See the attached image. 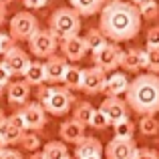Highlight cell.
Returning a JSON list of instances; mask_svg holds the SVG:
<instances>
[{
    "instance_id": "cell-1",
    "label": "cell",
    "mask_w": 159,
    "mask_h": 159,
    "mask_svg": "<svg viewBox=\"0 0 159 159\" xmlns=\"http://www.w3.org/2000/svg\"><path fill=\"white\" fill-rule=\"evenodd\" d=\"M141 14L137 4L129 0H111L109 4H103L99 28L103 34L113 43H125L139 34L141 28Z\"/></svg>"
},
{
    "instance_id": "cell-2",
    "label": "cell",
    "mask_w": 159,
    "mask_h": 159,
    "mask_svg": "<svg viewBox=\"0 0 159 159\" xmlns=\"http://www.w3.org/2000/svg\"><path fill=\"white\" fill-rule=\"evenodd\" d=\"M125 101L137 115H155L159 113V75L145 73L129 83Z\"/></svg>"
},
{
    "instance_id": "cell-3",
    "label": "cell",
    "mask_w": 159,
    "mask_h": 159,
    "mask_svg": "<svg viewBox=\"0 0 159 159\" xmlns=\"http://www.w3.org/2000/svg\"><path fill=\"white\" fill-rule=\"evenodd\" d=\"M39 103L54 117H62L70 111L75 103V95L66 87H43L39 89Z\"/></svg>"
},
{
    "instance_id": "cell-4",
    "label": "cell",
    "mask_w": 159,
    "mask_h": 159,
    "mask_svg": "<svg viewBox=\"0 0 159 159\" xmlns=\"http://www.w3.org/2000/svg\"><path fill=\"white\" fill-rule=\"evenodd\" d=\"M48 30L58 40L66 39V36H73V34H79V30H81V14L73 6L58 8V10L52 12L51 20H48Z\"/></svg>"
},
{
    "instance_id": "cell-5",
    "label": "cell",
    "mask_w": 159,
    "mask_h": 159,
    "mask_svg": "<svg viewBox=\"0 0 159 159\" xmlns=\"http://www.w3.org/2000/svg\"><path fill=\"white\" fill-rule=\"evenodd\" d=\"M28 47H30V52L39 58H48L51 54L57 52L58 48V39L52 34L51 30H36L34 34L28 39Z\"/></svg>"
},
{
    "instance_id": "cell-6",
    "label": "cell",
    "mask_w": 159,
    "mask_h": 159,
    "mask_svg": "<svg viewBox=\"0 0 159 159\" xmlns=\"http://www.w3.org/2000/svg\"><path fill=\"white\" fill-rule=\"evenodd\" d=\"M39 30V20L30 12H18L10 20V36L14 40H28Z\"/></svg>"
},
{
    "instance_id": "cell-7",
    "label": "cell",
    "mask_w": 159,
    "mask_h": 159,
    "mask_svg": "<svg viewBox=\"0 0 159 159\" xmlns=\"http://www.w3.org/2000/svg\"><path fill=\"white\" fill-rule=\"evenodd\" d=\"M121 57H123V51L117 44H109V43H105L97 51H93V62L97 66H101L105 73H111L117 66H121Z\"/></svg>"
},
{
    "instance_id": "cell-8",
    "label": "cell",
    "mask_w": 159,
    "mask_h": 159,
    "mask_svg": "<svg viewBox=\"0 0 159 159\" xmlns=\"http://www.w3.org/2000/svg\"><path fill=\"white\" fill-rule=\"evenodd\" d=\"M105 81H107V73L101 66L93 65V66H89V69H83L81 91H85L87 95H99V93H103Z\"/></svg>"
},
{
    "instance_id": "cell-9",
    "label": "cell",
    "mask_w": 159,
    "mask_h": 159,
    "mask_svg": "<svg viewBox=\"0 0 159 159\" xmlns=\"http://www.w3.org/2000/svg\"><path fill=\"white\" fill-rule=\"evenodd\" d=\"M24 117V127L26 131H40L47 125V109L40 103H26L20 109Z\"/></svg>"
},
{
    "instance_id": "cell-10",
    "label": "cell",
    "mask_w": 159,
    "mask_h": 159,
    "mask_svg": "<svg viewBox=\"0 0 159 159\" xmlns=\"http://www.w3.org/2000/svg\"><path fill=\"white\" fill-rule=\"evenodd\" d=\"M137 151V145L133 139H123V137H113L105 147L107 159H133Z\"/></svg>"
},
{
    "instance_id": "cell-11",
    "label": "cell",
    "mask_w": 159,
    "mask_h": 159,
    "mask_svg": "<svg viewBox=\"0 0 159 159\" xmlns=\"http://www.w3.org/2000/svg\"><path fill=\"white\" fill-rule=\"evenodd\" d=\"M101 109L103 113L109 117V121L113 123H117V121H123V119H129V105L127 101H123L121 97H115V95H107V99L101 103Z\"/></svg>"
},
{
    "instance_id": "cell-12",
    "label": "cell",
    "mask_w": 159,
    "mask_h": 159,
    "mask_svg": "<svg viewBox=\"0 0 159 159\" xmlns=\"http://www.w3.org/2000/svg\"><path fill=\"white\" fill-rule=\"evenodd\" d=\"M103 149L101 141L97 137H83L75 147V159H103Z\"/></svg>"
},
{
    "instance_id": "cell-13",
    "label": "cell",
    "mask_w": 159,
    "mask_h": 159,
    "mask_svg": "<svg viewBox=\"0 0 159 159\" xmlns=\"http://www.w3.org/2000/svg\"><path fill=\"white\" fill-rule=\"evenodd\" d=\"M61 51L62 54L66 57V61H81L83 57L87 54V43H85V36H79V34H73V36H66V39L61 40Z\"/></svg>"
},
{
    "instance_id": "cell-14",
    "label": "cell",
    "mask_w": 159,
    "mask_h": 159,
    "mask_svg": "<svg viewBox=\"0 0 159 159\" xmlns=\"http://www.w3.org/2000/svg\"><path fill=\"white\" fill-rule=\"evenodd\" d=\"M4 65L10 69V73L12 75H22L24 70H26V66H28V62H30V58H28V54L22 51L20 47H10L6 52H4Z\"/></svg>"
},
{
    "instance_id": "cell-15",
    "label": "cell",
    "mask_w": 159,
    "mask_h": 159,
    "mask_svg": "<svg viewBox=\"0 0 159 159\" xmlns=\"http://www.w3.org/2000/svg\"><path fill=\"white\" fill-rule=\"evenodd\" d=\"M121 66H123L127 73H139L141 69H145V66H147L145 48H129V51H123Z\"/></svg>"
},
{
    "instance_id": "cell-16",
    "label": "cell",
    "mask_w": 159,
    "mask_h": 159,
    "mask_svg": "<svg viewBox=\"0 0 159 159\" xmlns=\"http://www.w3.org/2000/svg\"><path fill=\"white\" fill-rule=\"evenodd\" d=\"M66 66H69L66 57H57V54H51V57H48V61L44 62L47 83H51V85H58V83H62V77H65Z\"/></svg>"
},
{
    "instance_id": "cell-17",
    "label": "cell",
    "mask_w": 159,
    "mask_h": 159,
    "mask_svg": "<svg viewBox=\"0 0 159 159\" xmlns=\"http://www.w3.org/2000/svg\"><path fill=\"white\" fill-rule=\"evenodd\" d=\"M58 137H61V141H65V143L77 145L79 141L85 137V125L79 123L77 119H69V121H65V123H61V127H58Z\"/></svg>"
},
{
    "instance_id": "cell-18",
    "label": "cell",
    "mask_w": 159,
    "mask_h": 159,
    "mask_svg": "<svg viewBox=\"0 0 159 159\" xmlns=\"http://www.w3.org/2000/svg\"><path fill=\"white\" fill-rule=\"evenodd\" d=\"M30 97V85L26 81H16V83H8V103L14 107H22L28 103Z\"/></svg>"
},
{
    "instance_id": "cell-19",
    "label": "cell",
    "mask_w": 159,
    "mask_h": 159,
    "mask_svg": "<svg viewBox=\"0 0 159 159\" xmlns=\"http://www.w3.org/2000/svg\"><path fill=\"white\" fill-rule=\"evenodd\" d=\"M127 89H129V79L125 77V73L111 70V75H109L107 81H105V87H103V93L121 97L123 93H127Z\"/></svg>"
},
{
    "instance_id": "cell-20",
    "label": "cell",
    "mask_w": 159,
    "mask_h": 159,
    "mask_svg": "<svg viewBox=\"0 0 159 159\" xmlns=\"http://www.w3.org/2000/svg\"><path fill=\"white\" fill-rule=\"evenodd\" d=\"M24 81L28 83L30 87H40L47 83V70H44V62H36L30 61L26 66V70L22 73Z\"/></svg>"
},
{
    "instance_id": "cell-21",
    "label": "cell",
    "mask_w": 159,
    "mask_h": 159,
    "mask_svg": "<svg viewBox=\"0 0 159 159\" xmlns=\"http://www.w3.org/2000/svg\"><path fill=\"white\" fill-rule=\"evenodd\" d=\"M22 133H24V129H20V127H16L14 123H10V121H8V117H6V121L0 125V139H2L4 145L20 143Z\"/></svg>"
},
{
    "instance_id": "cell-22",
    "label": "cell",
    "mask_w": 159,
    "mask_h": 159,
    "mask_svg": "<svg viewBox=\"0 0 159 159\" xmlns=\"http://www.w3.org/2000/svg\"><path fill=\"white\" fill-rule=\"evenodd\" d=\"M62 85L70 91H81L83 85V69H79L77 65H69L62 77Z\"/></svg>"
},
{
    "instance_id": "cell-23",
    "label": "cell",
    "mask_w": 159,
    "mask_h": 159,
    "mask_svg": "<svg viewBox=\"0 0 159 159\" xmlns=\"http://www.w3.org/2000/svg\"><path fill=\"white\" fill-rule=\"evenodd\" d=\"M105 0H70V6L81 16H93L103 8Z\"/></svg>"
},
{
    "instance_id": "cell-24",
    "label": "cell",
    "mask_w": 159,
    "mask_h": 159,
    "mask_svg": "<svg viewBox=\"0 0 159 159\" xmlns=\"http://www.w3.org/2000/svg\"><path fill=\"white\" fill-rule=\"evenodd\" d=\"M43 155L44 159H69L70 153L66 149L65 141H48L43 149Z\"/></svg>"
},
{
    "instance_id": "cell-25",
    "label": "cell",
    "mask_w": 159,
    "mask_h": 159,
    "mask_svg": "<svg viewBox=\"0 0 159 159\" xmlns=\"http://www.w3.org/2000/svg\"><path fill=\"white\" fill-rule=\"evenodd\" d=\"M139 131L145 137H153L159 133V121L155 119V115H141L139 121Z\"/></svg>"
},
{
    "instance_id": "cell-26",
    "label": "cell",
    "mask_w": 159,
    "mask_h": 159,
    "mask_svg": "<svg viewBox=\"0 0 159 159\" xmlns=\"http://www.w3.org/2000/svg\"><path fill=\"white\" fill-rule=\"evenodd\" d=\"M85 43H87V48L93 52V51L101 48L103 44L107 43V36L103 34L101 28H91V30L87 32V36H85Z\"/></svg>"
},
{
    "instance_id": "cell-27",
    "label": "cell",
    "mask_w": 159,
    "mask_h": 159,
    "mask_svg": "<svg viewBox=\"0 0 159 159\" xmlns=\"http://www.w3.org/2000/svg\"><path fill=\"white\" fill-rule=\"evenodd\" d=\"M113 131H115V137H123V139H133L135 135V123L131 119H123L113 123Z\"/></svg>"
},
{
    "instance_id": "cell-28",
    "label": "cell",
    "mask_w": 159,
    "mask_h": 159,
    "mask_svg": "<svg viewBox=\"0 0 159 159\" xmlns=\"http://www.w3.org/2000/svg\"><path fill=\"white\" fill-rule=\"evenodd\" d=\"M137 8H139L141 18H145V20H155L159 16V4L155 0H141L137 4Z\"/></svg>"
},
{
    "instance_id": "cell-29",
    "label": "cell",
    "mask_w": 159,
    "mask_h": 159,
    "mask_svg": "<svg viewBox=\"0 0 159 159\" xmlns=\"http://www.w3.org/2000/svg\"><path fill=\"white\" fill-rule=\"evenodd\" d=\"M95 113V107L91 105V103H79L77 107H75V113H73V119H77L79 123H83L87 127L91 121V117H93Z\"/></svg>"
},
{
    "instance_id": "cell-30",
    "label": "cell",
    "mask_w": 159,
    "mask_h": 159,
    "mask_svg": "<svg viewBox=\"0 0 159 159\" xmlns=\"http://www.w3.org/2000/svg\"><path fill=\"white\" fill-rule=\"evenodd\" d=\"M145 54H147V66L145 69L149 73L159 75V44L157 47H147L145 48Z\"/></svg>"
},
{
    "instance_id": "cell-31",
    "label": "cell",
    "mask_w": 159,
    "mask_h": 159,
    "mask_svg": "<svg viewBox=\"0 0 159 159\" xmlns=\"http://www.w3.org/2000/svg\"><path fill=\"white\" fill-rule=\"evenodd\" d=\"M89 125L93 129H97V131H105L109 125H111V121H109V117L101 111V109H95V113H93V117H91Z\"/></svg>"
},
{
    "instance_id": "cell-32",
    "label": "cell",
    "mask_w": 159,
    "mask_h": 159,
    "mask_svg": "<svg viewBox=\"0 0 159 159\" xmlns=\"http://www.w3.org/2000/svg\"><path fill=\"white\" fill-rule=\"evenodd\" d=\"M20 145H22L26 151H39V147H40V139H39V135H34V131L32 133H22V139H20Z\"/></svg>"
},
{
    "instance_id": "cell-33",
    "label": "cell",
    "mask_w": 159,
    "mask_h": 159,
    "mask_svg": "<svg viewBox=\"0 0 159 159\" xmlns=\"http://www.w3.org/2000/svg\"><path fill=\"white\" fill-rule=\"evenodd\" d=\"M133 159H159V153L155 151V149H149V147H137L135 151V157Z\"/></svg>"
},
{
    "instance_id": "cell-34",
    "label": "cell",
    "mask_w": 159,
    "mask_h": 159,
    "mask_svg": "<svg viewBox=\"0 0 159 159\" xmlns=\"http://www.w3.org/2000/svg\"><path fill=\"white\" fill-rule=\"evenodd\" d=\"M145 43L147 47H157L159 44V26H151L147 30V36H145Z\"/></svg>"
},
{
    "instance_id": "cell-35",
    "label": "cell",
    "mask_w": 159,
    "mask_h": 159,
    "mask_svg": "<svg viewBox=\"0 0 159 159\" xmlns=\"http://www.w3.org/2000/svg\"><path fill=\"white\" fill-rule=\"evenodd\" d=\"M10 77H12V73H10V69H8L4 62H0V87H8V83H10Z\"/></svg>"
},
{
    "instance_id": "cell-36",
    "label": "cell",
    "mask_w": 159,
    "mask_h": 159,
    "mask_svg": "<svg viewBox=\"0 0 159 159\" xmlns=\"http://www.w3.org/2000/svg\"><path fill=\"white\" fill-rule=\"evenodd\" d=\"M10 47H14V39H12L10 34H4V32H0V54H4Z\"/></svg>"
},
{
    "instance_id": "cell-37",
    "label": "cell",
    "mask_w": 159,
    "mask_h": 159,
    "mask_svg": "<svg viewBox=\"0 0 159 159\" xmlns=\"http://www.w3.org/2000/svg\"><path fill=\"white\" fill-rule=\"evenodd\" d=\"M51 0H22V4L28 8V10H39V8H44Z\"/></svg>"
},
{
    "instance_id": "cell-38",
    "label": "cell",
    "mask_w": 159,
    "mask_h": 159,
    "mask_svg": "<svg viewBox=\"0 0 159 159\" xmlns=\"http://www.w3.org/2000/svg\"><path fill=\"white\" fill-rule=\"evenodd\" d=\"M8 121H10V123H14L16 127H20V129H24V131H26V127H24V117H22V113H20V111L12 113V115L8 117Z\"/></svg>"
},
{
    "instance_id": "cell-39",
    "label": "cell",
    "mask_w": 159,
    "mask_h": 159,
    "mask_svg": "<svg viewBox=\"0 0 159 159\" xmlns=\"http://www.w3.org/2000/svg\"><path fill=\"white\" fill-rule=\"evenodd\" d=\"M0 159H24V157H22V153L16 151V149H2Z\"/></svg>"
},
{
    "instance_id": "cell-40",
    "label": "cell",
    "mask_w": 159,
    "mask_h": 159,
    "mask_svg": "<svg viewBox=\"0 0 159 159\" xmlns=\"http://www.w3.org/2000/svg\"><path fill=\"white\" fill-rule=\"evenodd\" d=\"M6 20V6H4V2H0V24Z\"/></svg>"
},
{
    "instance_id": "cell-41",
    "label": "cell",
    "mask_w": 159,
    "mask_h": 159,
    "mask_svg": "<svg viewBox=\"0 0 159 159\" xmlns=\"http://www.w3.org/2000/svg\"><path fill=\"white\" fill-rule=\"evenodd\" d=\"M28 159H44V155H43V151H32V155Z\"/></svg>"
},
{
    "instance_id": "cell-42",
    "label": "cell",
    "mask_w": 159,
    "mask_h": 159,
    "mask_svg": "<svg viewBox=\"0 0 159 159\" xmlns=\"http://www.w3.org/2000/svg\"><path fill=\"white\" fill-rule=\"evenodd\" d=\"M4 121H6V115H4V111H2V109H0V125H2Z\"/></svg>"
},
{
    "instance_id": "cell-43",
    "label": "cell",
    "mask_w": 159,
    "mask_h": 159,
    "mask_svg": "<svg viewBox=\"0 0 159 159\" xmlns=\"http://www.w3.org/2000/svg\"><path fill=\"white\" fill-rule=\"evenodd\" d=\"M2 149H4V143H2V139H0V153H2Z\"/></svg>"
},
{
    "instance_id": "cell-44",
    "label": "cell",
    "mask_w": 159,
    "mask_h": 159,
    "mask_svg": "<svg viewBox=\"0 0 159 159\" xmlns=\"http://www.w3.org/2000/svg\"><path fill=\"white\" fill-rule=\"evenodd\" d=\"M129 2H133V4H139V2H141V0H129Z\"/></svg>"
},
{
    "instance_id": "cell-45",
    "label": "cell",
    "mask_w": 159,
    "mask_h": 159,
    "mask_svg": "<svg viewBox=\"0 0 159 159\" xmlns=\"http://www.w3.org/2000/svg\"><path fill=\"white\" fill-rule=\"evenodd\" d=\"M0 2H10V0H0Z\"/></svg>"
},
{
    "instance_id": "cell-46",
    "label": "cell",
    "mask_w": 159,
    "mask_h": 159,
    "mask_svg": "<svg viewBox=\"0 0 159 159\" xmlns=\"http://www.w3.org/2000/svg\"><path fill=\"white\" fill-rule=\"evenodd\" d=\"M0 95H2V87H0Z\"/></svg>"
}]
</instances>
